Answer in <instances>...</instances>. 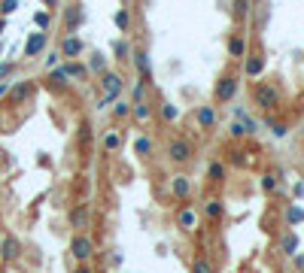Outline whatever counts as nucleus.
<instances>
[{"label": "nucleus", "instance_id": "f257e3e1", "mask_svg": "<svg viewBox=\"0 0 304 273\" xmlns=\"http://www.w3.org/2000/svg\"><path fill=\"white\" fill-rule=\"evenodd\" d=\"M253 100H256V106L262 113H274L280 106V88L274 82H259L256 91H253Z\"/></svg>", "mask_w": 304, "mask_h": 273}, {"label": "nucleus", "instance_id": "f03ea898", "mask_svg": "<svg viewBox=\"0 0 304 273\" xmlns=\"http://www.w3.org/2000/svg\"><path fill=\"white\" fill-rule=\"evenodd\" d=\"M237 88H240L237 76H235V73H225V76H219L216 88H213V97H216V103H228V100H235Z\"/></svg>", "mask_w": 304, "mask_h": 273}, {"label": "nucleus", "instance_id": "7ed1b4c3", "mask_svg": "<svg viewBox=\"0 0 304 273\" xmlns=\"http://www.w3.org/2000/svg\"><path fill=\"white\" fill-rule=\"evenodd\" d=\"M168 155H170V161H173V164H186V161H192L195 149H192V143H189V140L176 137V140H170V143H168Z\"/></svg>", "mask_w": 304, "mask_h": 273}, {"label": "nucleus", "instance_id": "20e7f679", "mask_svg": "<svg viewBox=\"0 0 304 273\" xmlns=\"http://www.w3.org/2000/svg\"><path fill=\"white\" fill-rule=\"evenodd\" d=\"M70 252H73V258H79V261H88L95 255V240L88 234H76L73 240H70Z\"/></svg>", "mask_w": 304, "mask_h": 273}, {"label": "nucleus", "instance_id": "39448f33", "mask_svg": "<svg viewBox=\"0 0 304 273\" xmlns=\"http://www.w3.org/2000/svg\"><path fill=\"white\" fill-rule=\"evenodd\" d=\"M101 85H103V97H106V100H116V97L122 94V85H125V82H122L119 73L103 70V82H101Z\"/></svg>", "mask_w": 304, "mask_h": 273}, {"label": "nucleus", "instance_id": "423d86ee", "mask_svg": "<svg viewBox=\"0 0 304 273\" xmlns=\"http://www.w3.org/2000/svg\"><path fill=\"white\" fill-rule=\"evenodd\" d=\"M19 255H22V243H19V237L3 234V240H0V258H3V261H15Z\"/></svg>", "mask_w": 304, "mask_h": 273}, {"label": "nucleus", "instance_id": "0eeeda50", "mask_svg": "<svg viewBox=\"0 0 304 273\" xmlns=\"http://www.w3.org/2000/svg\"><path fill=\"white\" fill-rule=\"evenodd\" d=\"M46 43H49V33H46V30L31 33V40L25 43V58H37V55L46 49Z\"/></svg>", "mask_w": 304, "mask_h": 273}, {"label": "nucleus", "instance_id": "6e6552de", "mask_svg": "<svg viewBox=\"0 0 304 273\" xmlns=\"http://www.w3.org/2000/svg\"><path fill=\"white\" fill-rule=\"evenodd\" d=\"M176 225H180L186 234H192L195 228H198V212H195L192 207H183L180 212H176Z\"/></svg>", "mask_w": 304, "mask_h": 273}, {"label": "nucleus", "instance_id": "1a4fd4ad", "mask_svg": "<svg viewBox=\"0 0 304 273\" xmlns=\"http://www.w3.org/2000/svg\"><path fill=\"white\" fill-rule=\"evenodd\" d=\"M170 194H173L176 200H189V194H192L189 176H173V179H170Z\"/></svg>", "mask_w": 304, "mask_h": 273}, {"label": "nucleus", "instance_id": "9d476101", "mask_svg": "<svg viewBox=\"0 0 304 273\" xmlns=\"http://www.w3.org/2000/svg\"><path fill=\"white\" fill-rule=\"evenodd\" d=\"M79 55H82V40L79 36H67V40L61 43V58L73 61V58H79Z\"/></svg>", "mask_w": 304, "mask_h": 273}, {"label": "nucleus", "instance_id": "9b49d317", "mask_svg": "<svg viewBox=\"0 0 304 273\" xmlns=\"http://www.w3.org/2000/svg\"><path fill=\"white\" fill-rule=\"evenodd\" d=\"M228 55H231V58H243V55H246V36L243 33H231V40H228Z\"/></svg>", "mask_w": 304, "mask_h": 273}, {"label": "nucleus", "instance_id": "f8f14e48", "mask_svg": "<svg viewBox=\"0 0 304 273\" xmlns=\"http://www.w3.org/2000/svg\"><path fill=\"white\" fill-rule=\"evenodd\" d=\"M243 58H246V64H243V73H246V76H259V73L265 70V58H262L259 52L243 55Z\"/></svg>", "mask_w": 304, "mask_h": 273}, {"label": "nucleus", "instance_id": "ddd939ff", "mask_svg": "<svg viewBox=\"0 0 304 273\" xmlns=\"http://www.w3.org/2000/svg\"><path fill=\"white\" fill-rule=\"evenodd\" d=\"M88 218H92V212H88L85 204H79V207L70 210V225H73V228H88Z\"/></svg>", "mask_w": 304, "mask_h": 273}, {"label": "nucleus", "instance_id": "4468645a", "mask_svg": "<svg viewBox=\"0 0 304 273\" xmlns=\"http://www.w3.org/2000/svg\"><path fill=\"white\" fill-rule=\"evenodd\" d=\"M198 124L204 131H213L216 127V109L213 106H198Z\"/></svg>", "mask_w": 304, "mask_h": 273}, {"label": "nucleus", "instance_id": "2eb2a0df", "mask_svg": "<svg viewBox=\"0 0 304 273\" xmlns=\"http://www.w3.org/2000/svg\"><path fill=\"white\" fill-rule=\"evenodd\" d=\"M131 58H134V67H137V73H140L143 79H146V76H149V67H152V61H149L146 49H137V52L131 55Z\"/></svg>", "mask_w": 304, "mask_h": 273}, {"label": "nucleus", "instance_id": "dca6fc26", "mask_svg": "<svg viewBox=\"0 0 304 273\" xmlns=\"http://www.w3.org/2000/svg\"><path fill=\"white\" fill-rule=\"evenodd\" d=\"M204 212H207V218H210V222H219V218H222V212H225L222 200H219V197H210L207 204H204Z\"/></svg>", "mask_w": 304, "mask_h": 273}, {"label": "nucleus", "instance_id": "f3484780", "mask_svg": "<svg viewBox=\"0 0 304 273\" xmlns=\"http://www.w3.org/2000/svg\"><path fill=\"white\" fill-rule=\"evenodd\" d=\"M34 94V82H22V85H15L12 91H9V100L12 103H22V100H28Z\"/></svg>", "mask_w": 304, "mask_h": 273}, {"label": "nucleus", "instance_id": "a211bd4d", "mask_svg": "<svg viewBox=\"0 0 304 273\" xmlns=\"http://www.w3.org/2000/svg\"><path fill=\"white\" fill-rule=\"evenodd\" d=\"M122 143H125L122 131H110V134L103 137V152H119V149H122Z\"/></svg>", "mask_w": 304, "mask_h": 273}, {"label": "nucleus", "instance_id": "6ab92c4d", "mask_svg": "<svg viewBox=\"0 0 304 273\" xmlns=\"http://www.w3.org/2000/svg\"><path fill=\"white\" fill-rule=\"evenodd\" d=\"M61 73H64L67 79H85V76H88V70H85L82 64H64Z\"/></svg>", "mask_w": 304, "mask_h": 273}, {"label": "nucleus", "instance_id": "aec40b11", "mask_svg": "<svg viewBox=\"0 0 304 273\" xmlns=\"http://www.w3.org/2000/svg\"><path fill=\"white\" fill-rule=\"evenodd\" d=\"M207 176H210V182H222V179H225V164H222V161H210Z\"/></svg>", "mask_w": 304, "mask_h": 273}, {"label": "nucleus", "instance_id": "412c9836", "mask_svg": "<svg viewBox=\"0 0 304 273\" xmlns=\"http://www.w3.org/2000/svg\"><path fill=\"white\" fill-rule=\"evenodd\" d=\"M52 91H64V85H67V76L61 73V67L58 70H52V76H49V82H46Z\"/></svg>", "mask_w": 304, "mask_h": 273}, {"label": "nucleus", "instance_id": "4be33fe9", "mask_svg": "<svg viewBox=\"0 0 304 273\" xmlns=\"http://www.w3.org/2000/svg\"><path fill=\"white\" fill-rule=\"evenodd\" d=\"M131 113H134V119H137V121H149V119H152V106H146V103L140 100V103H134Z\"/></svg>", "mask_w": 304, "mask_h": 273}, {"label": "nucleus", "instance_id": "5701e85b", "mask_svg": "<svg viewBox=\"0 0 304 273\" xmlns=\"http://www.w3.org/2000/svg\"><path fill=\"white\" fill-rule=\"evenodd\" d=\"M113 22H116V28H119L122 33H125V30L131 28V12H128V9H119V12H116V18H113Z\"/></svg>", "mask_w": 304, "mask_h": 273}, {"label": "nucleus", "instance_id": "b1692460", "mask_svg": "<svg viewBox=\"0 0 304 273\" xmlns=\"http://www.w3.org/2000/svg\"><path fill=\"white\" fill-rule=\"evenodd\" d=\"M192 273H216V267H213V261H207V258H195L192 261Z\"/></svg>", "mask_w": 304, "mask_h": 273}, {"label": "nucleus", "instance_id": "393cba45", "mask_svg": "<svg viewBox=\"0 0 304 273\" xmlns=\"http://www.w3.org/2000/svg\"><path fill=\"white\" fill-rule=\"evenodd\" d=\"M231 15H235L237 22H243V18L249 15V0H235V9H231Z\"/></svg>", "mask_w": 304, "mask_h": 273}, {"label": "nucleus", "instance_id": "a878e982", "mask_svg": "<svg viewBox=\"0 0 304 273\" xmlns=\"http://www.w3.org/2000/svg\"><path fill=\"white\" fill-rule=\"evenodd\" d=\"M134 152H137L140 158H146V155H152V140H146V137H140V140L134 143Z\"/></svg>", "mask_w": 304, "mask_h": 273}, {"label": "nucleus", "instance_id": "bb28decb", "mask_svg": "<svg viewBox=\"0 0 304 273\" xmlns=\"http://www.w3.org/2000/svg\"><path fill=\"white\" fill-rule=\"evenodd\" d=\"M113 52H116V61H128V58H131V46L125 43V40H119V43L113 46Z\"/></svg>", "mask_w": 304, "mask_h": 273}, {"label": "nucleus", "instance_id": "cd10ccee", "mask_svg": "<svg viewBox=\"0 0 304 273\" xmlns=\"http://www.w3.org/2000/svg\"><path fill=\"white\" fill-rule=\"evenodd\" d=\"M262 191H268V194L277 191V176H274V173H265V176H262Z\"/></svg>", "mask_w": 304, "mask_h": 273}, {"label": "nucleus", "instance_id": "c85d7f7f", "mask_svg": "<svg viewBox=\"0 0 304 273\" xmlns=\"http://www.w3.org/2000/svg\"><path fill=\"white\" fill-rule=\"evenodd\" d=\"M280 246H283V252H286V255H292V252L298 249V237H295V234H286Z\"/></svg>", "mask_w": 304, "mask_h": 273}, {"label": "nucleus", "instance_id": "c756f323", "mask_svg": "<svg viewBox=\"0 0 304 273\" xmlns=\"http://www.w3.org/2000/svg\"><path fill=\"white\" fill-rule=\"evenodd\" d=\"M176 116H180V109H176L170 100H168V103H162V119H165V121H173Z\"/></svg>", "mask_w": 304, "mask_h": 273}, {"label": "nucleus", "instance_id": "7c9ffc66", "mask_svg": "<svg viewBox=\"0 0 304 273\" xmlns=\"http://www.w3.org/2000/svg\"><path fill=\"white\" fill-rule=\"evenodd\" d=\"M88 67H92L95 73H103V70H106V58H103L101 52H95V55H92V64H88Z\"/></svg>", "mask_w": 304, "mask_h": 273}, {"label": "nucleus", "instance_id": "2f4dec72", "mask_svg": "<svg viewBox=\"0 0 304 273\" xmlns=\"http://www.w3.org/2000/svg\"><path fill=\"white\" fill-rule=\"evenodd\" d=\"M286 218H289V225H298L304 218V210L301 207H289V212H286Z\"/></svg>", "mask_w": 304, "mask_h": 273}, {"label": "nucleus", "instance_id": "473e14b6", "mask_svg": "<svg viewBox=\"0 0 304 273\" xmlns=\"http://www.w3.org/2000/svg\"><path fill=\"white\" fill-rule=\"evenodd\" d=\"M34 22H37L40 30H46V28L52 25V15H49V12H37V15H34Z\"/></svg>", "mask_w": 304, "mask_h": 273}, {"label": "nucleus", "instance_id": "72a5a7b5", "mask_svg": "<svg viewBox=\"0 0 304 273\" xmlns=\"http://www.w3.org/2000/svg\"><path fill=\"white\" fill-rule=\"evenodd\" d=\"M128 116H131V103L119 100V103H116V119H128Z\"/></svg>", "mask_w": 304, "mask_h": 273}, {"label": "nucleus", "instance_id": "f704fd0d", "mask_svg": "<svg viewBox=\"0 0 304 273\" xmlns=\"http://www.w3.org/2000/svg\"><path fill=\"white\" fill-rule=\"evenodd\" d=\"M15 6H19V0H3V3H0V12L9 15V12H15Z\"/></svg>", "mask_w": 304, "mask_h": 273}, {"label": "nucleus", "instance_id": "c9c22d12", "mask_svg": "<svg viewBox=\"0 0 304 273\" xmlns=\"http://www.w3.org/2000/svg\"><path fill=\"white\" fill-rule=\"evenodd\" d=\"M143 91H146V88H143V79H140V82L134 85V100H137V103L143 100Z\"/></svg>", "mask_w": 304, "mask_h": 273}, {"label": "nucleus", "instance_id": "e433bc0d", "mask_svg": "<svg viewBox=\"0 0 304 273\" xmlns=\"http://www.w3.org/2000/svg\"><path fill=\"white\" fill-rule=\"evenodd\" d=\"M88 131H92V127L82 121V124H79V140H82V143H88Z\"/></svg>", "mask_w": 304, "mask_h": 273}, {"label": "nucleus", "instance_id": "4c0bfd02", "mask_svg": "<svg viewBox=\"0 0 304 273\" xmlns=\"http://www.w3.org/2000/svg\"><path fill=\"white\" fill-rule=\"evenodd\" d=\"M58 58H61V55H49V58H46V67H49V70H55V64H58Z\"/></svg>", "mask_w": 304, "mask_h": 273}, {"label": "nucleus", "instance_id": "58836bf2", "mask_svg": "<svg viewBox=\"0 0 304 273\" xmlns=\"http://www.w3.org/2000/svg\"><path fill=\"white\" fill-rule=\"evenodd\" d=\"M286 131H289L286 124H274V137H286Z\"/></svg>", "mask_w": 304, "mask_h": 273}, {"label": "nucleus", "instance_id": "ea45409f", "mask_svg": "<svg viewBox=\"0 0 304 273\" xmlns=\"http://www.w3.org/2000/svg\"><path fill=\"white\" fill-rule=\"evenodd\" d=\"M6 73H12V64H3V67H0V76H6Z\"/></svg>", "mask_w": 304, "mask_h": 273}, {"label": "nucleus", "instance_id": "a19ab883", "mask_svg": "<svg viewBox=\"0 0 304 273\" xmlns=\"http://www.w3.org/2000/svg\"><path fill=\"white\" fill-rule=\"evenodd\" d=\"M73 273H95V270H92V267H85V264H82V267H76Z\"/></svg>", "mask_w": 304, "mask_h": 273}, {"label": "nucleus", "instance_id": "79ce46f5", "mask_svg": "<svg viewBox=\"0 0 304 273\" xmlns=\"http://www.w3.org/2000/svg\"><path fill=\"white\" fill-rule=\"evenodd\" d=\"M6 91H9V85H6V82H0V97H3Z\"/></svg>", "mask_w": 304, "mask_h": 273}, {"label": "nucleus", "instance_id": "37998d69", "mask_svg": "<svg viewBox=\"0 0 304 273\" xmlns=\"http://www.w3.org/2000/svg\"><path fill=\"white\" fill-rule=\"evenodd\" d=\"M43 3H46V6H55V3H58V0H43Z\"/></svg>", "mask_w": 304, "mask_h": 273}, {"label": "nucleus", "instance_id": "c03bdc74", "mask_svg": "<svg viewBox=\"0 0 304 273\" xmlns=\"http://www.w3.org/2000/svg\"><path fill=\"white\" fill-rule=\"evenodd\" d=\"M122 3H128V0H122Z\"/></svg>", "mask_w": 304, "mask_h": 273}]
</instances>
